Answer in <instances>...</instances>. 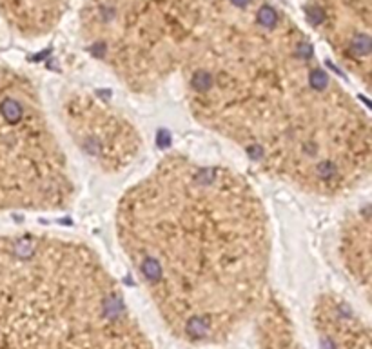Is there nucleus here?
Instances as JSON below:
<instances>
[{"label":"nucleus","mask_w":372,"mask_h":349,"mask_svg":"<svg viewBox=\"0 0 372 349\" xmlns=\"http://www.w3.org/2000/svg\"><path fill=\"white\" fill-rule=\"evenodd\" d=\"M142 75L178 84L191 116L278 182L318 198L365 186L368 115L278 0H144Z\"/></svg>","instance_id":"f257e3e1"},{"label":"nucleus","mask_w":372,"mask_h":349,"mask_svg":"<svg viewBox=\"0 0 372 349\" xmlns=\"http://www.w3.org/2000/svg\"><path fill=\"white\" fill-rule=\"evenodd\" d=\"M115 233L160 322L189 345L232 340L274 295L269 211L229 166L162 157L120 196Z\"/></svg>","instance_id":"f03ea898"},{"label":"nucleus","mask_w":372,"mask_h":349,"mask_svg":"<svg viewBox=\"0 0 372 349\" xmlns=\"http://www.w3.org/2000/svg\"><path fill=\"white\" fill-rule=\"evenodd\" d=\"M0 349H153L98 251L37 229L0 231Z\"/></svg>","instance_id":"7ed1b4c3"},{"label":"nucleus","mask_w":372,"mask_h":349,"mask_svg":"<svg viewBox=\"0 0 372 349\" xmlns=\"http://www.w3.org/2000/svg\"><path fill=\"white\" fill-rule=\"evenodd\" d=\"M76 180L35 80L0 58V215L71 208Z\"/></svg>","instance_id":"20e7f679"},{"label":"nucleus","mask_w":372,"mask_h":349,"mask_svg":"<svg viewBox=\"0 0 372 349\" xmlns=\"http://www.w3.org/2000/svg\"><path fill=\"white\" fill-rule=\"evenodd\" d=\"M58 120L86 162L103 174L125 173L145 151L144 135L125 109L87 87L64 89Z\"/></svg>","instance_id":"39448f33"},{"label":"nucleus","mask_w":372,"mask_h":349,"mask_svg":"<svg viewBox=\"0 0 372 349\" xmlns=\"http://www.w3.org/2000/svg\"><path fill=\"white\" fill-rule=\"evenodd\" d=\"M303 18L363 89L372 77V0H305Z\"/></svg>","instance_id":"423d86ee"},{"label":"nucleus","mask_w":372,"mask_h":349,"mask_svg":"<svg viewBox=\"0 0 372 349\" xmlns=\"http://www.w3.org/2000/svg\"><path fill=\"white\" fill-rule=\"evenodd\" d=\"M312 328L323 349H370L367 318L336 291H323L316 296Z\"/></svg>","instance_id":"0eeeda50"},{"label":"nucleus","mask_w":372,"mask_h":349,"mask_svg":"<svg viewBox=\"0 0 372 349\" xmlns=\"http://www.w3.org/2000/svg\"><path fill=\"white\" fill-rule=\"evenodd\" d=\"M370 209L368 204L345 213L336 233V258L343 269L347 280L363 293L368 300L370 295V267H372V247H370Z\"/></svg>","instance_id":"6e6552de"},{"label":"nucleus","mask_w":372,"mask_h":349,"mask_svg":"<svg viewBox=\"0 0 372 349\" xmlns=\"http://www.w3.org/2000/svg\"><path fill=\"white\" fill-rule=\"evenodd\" d=\"M76 0H0V29L18 40L49 37Z\"/></svg>","instance_id":"1a4fd4ad"},{"label":"nucleus","mask_w":372,"mask_h":349,"mask_svg":"<svg viewBox=\"0 0 372 349\" xmlns=\"http://www.w3.org/2000/svg\"><path fill=\"white\" fill-rule=\"evenodd\" d=\"M260 349H303L285 306L276 295L271 296L251 326Z\"/></svg>","instance_id":"9d476101"}]
</instances>
